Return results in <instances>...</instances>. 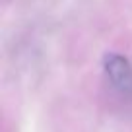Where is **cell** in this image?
Masks as SVG:
<instances>
[{
    "instance_id": "1",
    "label": "cell",
    "mask_w": 132,
    "mask_h": 132,
    "mask_svg": "<svg viewBox=\"0 0 132 132\" xmlns=\"http://www.w3.org/2000/svg\"><path fill=\"white\" fill-rule=\"evenodd\" d=\"M105 72L111 84L120 93H132V68L126 58L120 54H107L105 56Z\"/></svg>"
}]
</instances>
